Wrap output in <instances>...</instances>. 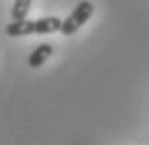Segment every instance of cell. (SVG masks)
<instances>
[{
	"label": "cell",
	"mask_w": 149,
	"mask_h": 145,
	"mask_svg": "<svg viewBox=\"0 0 149 145\" xmlns=\"http://www.w3.org/2000/svg\"><path fill=\"white\" fill-rule=\"evenodd\" d=\"M50 54H52V45H49V43H41V45L37 46V49L29 54L27 58V66L29 68H39L43 66L45 62L50 58Z\"/></svg>",
	"instance_id": "obj_3"
},
{
	"label": "cell",
	"mask_w": 149,
	"mask_h": 145,
	"mask_svg": "<svg viewBox=\"0 0 149 145\" xmlns=\"http://www.w3.org/2000/svg\"><path fill=\"white\" fill-rule=\"evenodd\" d=\"M93 12H95L93 2H89V0H81V2H79V4L74 8L72 14H70L66 19H62L60 33L64 35V37H70V35H74L79 27H83V25L87 23V19L93 16Z\"/></svg>",
	"instance_id": "obj_2"
},
{
	"label": "cell",
	"mask_w": 149,
	"mask_h": 145,
	"mask_svg": "<svg viewBox=\"0 0 149 145\" xmlns=\"http://www.w3.org/2000/svg\"><path fill=\"white\" fill-rule=\"evenodd\" d=\"M62 19L54 16L39 17V19H22V22H12L6 25V35L8 37H25V35H47L60 31Z\"/></svg>",
	"instance_id": "obj_1"
},
{
	"label": "cell",
	"mask_w": 149,
	"mask_h": 145,
	"mask_svg": "<svg viewBox=\"0 0 149 145\" xmlns=\"http://www.w3.org/2000/svg\"><path fill=\"white\" fill-rule=\"evenodd\" d=\"M29 8H31V0H14V4H12V19L14 22L25 19Z\"/></svg>",
	"instance_id": "obj_4"
}]
</instances>
